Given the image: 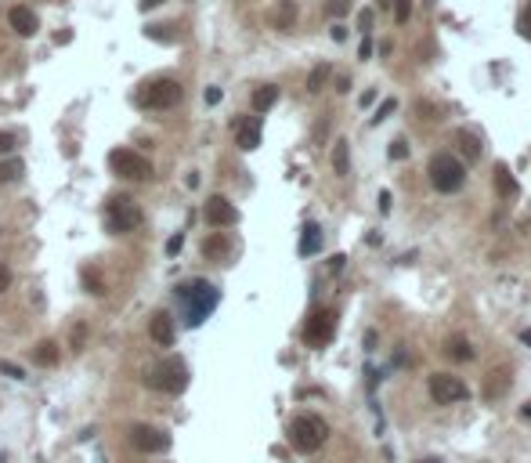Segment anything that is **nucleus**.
Returning <instances> with one entry per match:
<instances>
[{
    "instance_id": "nucleus-1",
    "label": "nucleus",
    "mask_w": 531,
    "mask_h": 463,
    "mask_svg": "<svg viewBox=\"0 0 531 463\" xmlns=\"http://www.w3.org/2000/svg\"><path fill=\"white\" fill-rule=\"evenodd\" d=\"M177 301L184 304V322L188 326H199L210 311L217 308V301H221V293L210 286V283H203V279H196V283H184L181 290H177Z\"/></svg>"
},
{
    "instance_id": "nucleus-2",
    "label": "nucleus",
    "mask_w": 531,
    "mask_h": 463,
    "mask_svg": "<svg viewBox=\"0 0 531 463\" xmlns=\"http://www.w3.org/2000/svg\"><path fill=\"white\" fill-rule=\"evenodd\" d=\"M326 438H329V424H326L322 416H314V413L293 416V424H289V446H293L296 453H314V449H322Z\"/></svg>"
},
{
    "instance_id": "nucleus-3",
    "label": "nucleus",
    "mask_w": 531,
    "mask_h": 463,
    "mask_svg": "<svg viewBox=\"0 0 531 463\" xmlns=\"http://www.w3.org/2000/svg\"><path fill=\"white\" fill-rule=\"evenodd\" d=\"M181 83L170 80V76H159V80H148L138 87L134 101L141 105V109H174V105L181 101Z\"/></svg>"
},
{
    "instance_id": "nucleus-4",
    "label": "nucleus",
    "mask_w": 531,
    "mask_h": 463,
    "mask_svg": "<svg viewBox=\"0 0 531 463\" xmlns=\"http://www.w3.org/2000/svg\"><path fill=\"white\" fill-rule=\"evenodd\" d=\"M145 384L156 391H166V394H181L188 387V366L181 359H163L145 373Z\"/></svg>"
},
{
    "instance_id": "nucleus-5",
    "label": "nucleus",
    "mask_w": 531,
    "mask_h": 463,
    "mask_svg": "<svg viewBox=\"0 0 531 463\" xmlns=\"http://www.w3.org/2000/svg\"><path fill=\"white\" fill-rule=\"evenodd\" d=\"M430 181L437 192H459L466 181V166L452 156V152H437L430 159Z\"/></svg>"
},
{
    "instance_id": "nucleus-6",
    "label": "nucleus",
    "mask_w": 531,
    "mask_h": 463,
    "mask_svg": "<svg viewBox=\"0 0 531 463\" xmlns=\"http://www.w3.org/2000/svg\"><path fill=\"white\" fill-rule=\"evenodd\" d=\"M141 206L131 199V196H112L109 206H105V225H109V232H134L141 225Z\"/></svg>"
},
{
    "instance_id": "nucleus-7",
    "label": "nucleus",
    "mask_w": 531,
    "mask_h": 463,
    "mask_svg": "<svg viewBox=\"0 0 531 463\" xmlns=\"http://www.w3.org/2000/svg\"><path fill=\"white\" fill-rule=\"evenodd\" d=\"M109 166H112L119 178H126V181L152 178V163H148L141 152H134V149H112V152H109Z\"/></svg>"
},
{
    "instance_id": "nucleus-8",
    "label": "nucleus",
    "mask_w": 531,
    "mask_h": 463,
    "mask_svg": "<svg viewBox=\"0 0 531 463\" xmlns=\"http://www.w3.org/2000/svg\"><path fill=\"white\" fill-rule=\"evenodd\" d=\"M336 336V311L333 308H318L311 311V319L304 326V344L307 348H326Z\"/></svg>"
},
{
    "instance_id": "nucleus-9",
    "label": "nucleus",
    "mask_w": 531,
    "mask_h": 463,
    "mask_svg": "<svg viewBox=\"0 0 531 463\" xmlns=\"http://www.w3.org/2000/svg\"><path fill=\"white\" fill-rule=\"evenodd\" d=\"M466 394H470V387H466L459 376H452V373H434V376H430V398H434L437 406L463 402Z\"/></svg>"
},
{
    "instance_id": "nucleus-10",
    "label": "nucleus",
    "mask_w": 531,
    "mask_h": 463,
    "mask_svg": "<svg viewBox=\"0 0 531 463\" xmlns=\"http://www.w3.org/2000/svg\"><path fill=\"white\" fill-rule=\"evenodd\" d=\"M131 446H134L138 453L156 456V453H166V449H170V434L159 431V427H148V424H134V427H131Z\"/></svg>"
},
{
    "instance_id": "nucleus-11",
    "label": "nucleus",
    "mask_w": 531,
    "mask_h": 463,
    "mask_svg": "<svg viewBox=\"0 0 531 463\" xmlns=\"http://www.w3.org/2000/svg\"><path fill=\"white\" fill-rule=\"evenodd\" d=\"M203 214H206V221L214 225V228H228V225H235V221H239V210L231 206L224 196H210V199H206V206H203Z\"/></svg>"
},
{
    "instance_id": "nucleus-12",
    "label": "nucleus",
    "mask_w": 531,
    "mask_h": 463,
    "mask_svg": "<svg viewBox=\"0 0 531 463\" xmlns=\"http://www.w3.org/2000/svg\"><path fill=\"white\" fill-rule=\"evenodd\" d=\"M148 336H152L159 348H170L174 344V319H170L166 311H156L152 319H148Z\"/></svg>"
},
{
    "instance_id": "nucleus-13",
    "label": "nucleus",
    "mask_w": 531,
    "mask_h": 463,
    "mask_svg": "<svg viewBox=\"0 0 531 463\" xmlns=\"http://www.w3.org/2000/svg\"><path fill=\"white\" fill-rule=\"evenodd\" d=\"M235 138H239V149L253 152L261 145V116H246L235 123Z\"/></svg>"
},
{
    "instance_id": "nucleus-14",
    "label": "nucleus",
    "mask_w": 531,
    "mask_h": 463,
    "mask_svg": "<svg viewBox=\"0 0 531 463\" xmlns=\"http://www.w3.org/2000/svg\"><path fill=\"white\" fill-rule=\"evenodd\" d=\"M8 22H11V29H15L18 36H33V33H36V15H33V8H26V4H15V8L8 11Z\"/></svg>"
},
{
    "instance_id": "nucleus-15",
    "label": "nucleus",
    "mask_w": 531,
    "mask_h": 463,
    "mask_svg": "<svg viewBox=\"0 0 531 463\" xmlns=\"http://www.w3.org/2000/svg\"><path fill=\"white\" fill-rule=\"evenodd\" d=\"M444 355L456 359V362H474V348H470L466 336H449V341H444Z\"/></svg>"
},
{
    "instance_id": "nucleus-16",
    "label": "nucleus",
    "mask_w": 531,
    "mask_h": 463,
    "mask_svg": "<svg viewBox=\"0 0 531 463\" xmlns=\"http://www.w3.org/2000/svg\"><path fill=\"white\" fill-rule=\"evenodd\" d=\"M495 192H499L502 199L517 196V181H514V174H509V166H506V163H499V166H495Z\"/></svg>"
},
{
    "instance_id": "nucleus-17",
    "label": "nucleus",
    "mask_w": 531,
    "mask_h": 463,
    "mask_svg": "<svg viewBox=\"0 0 531 463\" xmlns=\"http://www.w3.org/2000/svg\"><path fill=\"white\" fill-rule=\"evenodd\" d=\"M322 250V228L318 225H304V236H300V254H318Z\"/></svg>"
},
{
    "instance_id": "nucleus-18",
    "label": "nucleus",
    "mask_w": 531,
    "mask_h": 463,
    "mask_svg": "<svg viewBox=\"0 0 531 463\" xmlns=\"http://www.w3.org/2000/svg\"><path fill=\"white\" fill-rule=\"evenodd\" d=\"M275 101H279V87H271V83H264V87L253 91V109H257V113H268Z\"/></svg>"
},
{
    "instance_id": "nucleus-19",
    "label": "nucleus",
    "mask_w": 531,
    "mask_h": 463,
    "mask_svg": "<svg viewBox=\"0 0 531 463\" xmlns=\"http://www.w3.org/2000/svg\"><path fill=\"white\" fill-rule=\"evenodd\" d=\"M26 174V163L22 159H0V185H11V181H18V178H22Z\"/></svg>"
},
{
    "instance_id": "nucleus-20",
    "label": "nucleus",
    "mask_w": 531,
    "mask_h": 463,
    "mask_svg": "<svg viewBox=\"0 0 531 463\" xmlns=\"http://www.w3.org/2000/svg\"><path fill=\"white\" fill-rule=\"evenodd\" d=\"M33 362H36V366H54V362H58V344H54V341H40V344L33 348Z\"/></svg>"
},
{
    "instance_id": "nucleus-21",
    "label": "nucleus",
    "mask_w": 531,
    "mask_h": 463,
    "mask_svg": "<svg viewBox=\"0 0 531 463\" xmlns=\"http://www.w3.org/2000/svg\"><path fill=\"white\" fill-rule=\"evenodd\" d=\"M333 171H336L340 178L351 174V156H347V141H344V138H340L336 149H333Z\"/></svg>"
},
{
    "instance_id": "nucleus-22",
    "label": "nucleus",
    "mask_w": 531,
    "mask_h": 463,
    "mask_svg": "<svg viewBox=\"0 0 531 463\" xmlns=\"http://www.w3.org/2000/svg\"><path fill=\"white\" fill-rule=\"evenodd\" d=\"M329 73H333V69L326 66V62H322V66H314V69H311V76H307V91H311V94L322 91V87H326V80H329Z\"/></svg>"
},
{
    "instance_id": "nucleus-23",
    "label": "nucleus",
    "mask_w": 531,
    "mask_h": 463,
    "mask_svg": "<svg viewBox=\"0 0 531 463\" xmlns=\"http://www.w3.org/2000/svg\"><path fill=\"white\" fill-rule=\"evenodd\" d=\"M506 384H509V376H506V369H495V373H492V380H488V387H484V398H499Z\"/></svg>"
},
{
    "instance_id": "nucleus-24",
    "label": "nucleus",
    "mask_w": 531,
    "mask_h": 463,
    "mask_svg": "<svg viewBox=\"0 0 531 463\" xmlns=\"http://www.w3.org/2000/svg\"><path fill=\"white\" fill-rule=\"evenodd\" d=\"M459 141H463V152H466V159H477V156H481V141H477L474 134H466V131H463V134H459Z\"/></svg>"
},
{
    "instance_id": "nucleus-25",
    "label": "nucleus",
    "mask_w": 531,
    "mask_h": 463,
    "mask_svg": "<svg viewBox=\"0 0 531 463\" xmlns=\"http://www.w3.org/2000/svg\"><path fill=\"white\" fill-rule=\"evenodd\" d=\"M203 250H206V254H210V257H221V254H224V250H228V243L214 236V239H206V246H203Z\"/></svg>"
},
{
    "instance_id": "nucleus-26",
    "label": "nucleus",
    "mask_w": 531,
    "mask_h": 463,
    "mask_svg": "<svg viewBox=\"0 0 531 463\" xmlns=\"http://www.w3.org/2000/svg\"><path fill=\"white\" fill-rule=\"evenodd\" d=\"M394 113V98H387V101H379V109H376V116H372V123H384L387 116Z\"/></svg>"
},
{
    "instance_id": "nucleus-27",
    "label": "nucleus",
    "mask_w": 531,
    "mask_h": 463,
    "mask_svg": "<svg viewBox=\"0 0 531 463\" xmlns=\"http://www.w3.org/2000/svg\"><path fill=\"white\" fill-rule=\"evenodd\" d=\"M398 4V22H409V15H412V0H394Z\"/></svg>"
},
{
    "instance_id": "nucleus-28",
    "label": "nucleus",
    "mask_w": 531,
    "mask_h": 463,
    "mask_svg": "<svg viewBox=\"0 0 531 463\" xmlns=\"http://www.w3.org/2000/svg\"><path fill=\"white\" fill-rule=\"evenodd\" d=\"M15 149V134H8V131H0V156H8Z\"/></svg>"
},
{
    "instance_id": "nucleus-29",
    "label": "nucleus",
    "mask_w": 531,
    "mask_h": 463,
    "mask_svg": "<svg viewBox=\"0 0 531 463\" xmlns=\"http://www.w3.org/2000/svg\"><path fill=\"white\" fill-rule=\"evenodd\" d=\"M409 156V141H394L391 145V159H405Z\"/></svg>"
},
{
    "instance_id": "nucleus-30",
    "label": "nucleus",
    "mask_w": 531,
    "mask_h": 463,
    "mask_svg": "<svg viewBox=\"0 0 531 463\" xmlns=\"http://www.w3.org/2000/svg\"><path fill=\"white\" fill-rule=\"evenodd\" d=\"M0 373H8V376H15V380H22V369H18V366H11V362H0Z\"/></svg>"
},
{
    "instance_id": "nucleus-31",
    "label": "nucleus",
    "mask_w": 531,
    "mask_h": 463,
    "mask_svg": "<svg viewBox=\"0 0 531 463\" xmlns=\"http://www.w3.org/2000/svg\"><path fill=\"white\" fill-rule=\"evenodd\" d=\"M181 246H184V236H181V232H177V236H174V239H170V243H166V254H177V250H181Z\"/></svg>"
},
{
    "instance_id": "nucleus-32",
    "label": "nucleus",
    "mask_w": 531,
    "mask_h": 463,
    "mask_svg": "<svg viewBox=\"0 0 531 463\" xmlns=\"http://www.w3.org/2000/svg\"><path fill=\"white\" fill-rule=\"evenodd\" d=\"M521 33H524V36L531 40V8H528V11L521 15Z\"/></svg>"
},
{
    "instance_id": "nucleus-33",
    "label": "nucleus",
    "mask_w": 531,
    "mask_h": 463,
    "mask_svg": "<svg viewBox=\"0 0 531 463\" xmlns=\"http://www.w3.org/2000/svg\"><path fill=\"white\" fill-rule=\"evenodd\" d=\"M329 15H347V0H333V4H329Z\"/></svg>"
},
{
    "instance_id": "nucleus-34",
    "label": "nucleus",
    "mask_w": 531,
    "mask_h": 463,
    "mask_svg": "<svg viewBox=\"0 0 531 463\" xmlns=\"http://www.w3.org/2000/svg\"><path fill=\"white\" fill-rule=\"evenodd\" d=\"M369 26H372V11H362V15H358V29L369 33Z\"/></svg>"
},
{
    "instance_id": "nucleus-35",
    "label": "nucleus",
    "mask_w": 531,
    "mask_h": 463,
    "mask_svg": "<svg viewBox=\"0 0 531 463\" xmlns=\"http://www.w3.org/2000/svg\"><path fill=\"white\" fill-rule=\"evenodd\" d=\"M344 261H347L344 254H336V257L329 261V271H333V276H336V271H344Z\"/></svg>"
},
{
    "instance_id": "nucleus-36",
    "label": "nucleus",
    "mask_w": 531,
    "mask_h": 463,
    "mask_svg": "<svg viewBox=\"0 0 531 463\" xmlns=\"http://www.w3.org/2000/svg\"><path fill=\"white\" fill-rule=\"evenodd\" d=\"M203 98H206V105H217V101H221V87H210Z\"/></svg>"
},
{
    "instance_id": "nucleus-37",
    "label": "nucleus",
    "mask_w": 531,
    "mask_h": 463,
    "mask_svg": "<svg viewBox=\"0 0 531 463\" xmlns=\"http://www.w3.org/2000/svg\"><path fill=\"white\" fill-rule=\"evenodd\" d=\"M369 55H372V40L365 36V40H362V48H358V58H369Z\"/></svg>"
},
{
    "instance_id": "nucleus-38",
    "label": "nucleus",
    "mask_w": 531,
    "mask_h": 463,
    "mask_svg": "<svg viewBox=\"0 0 531 463\" xmlns=\"http://www.w3.org/2000/svg\"><path fill=\"white\" fill-rule=\"evenodd\" d=\"M8 286H11V271H8V268H0V293H4Z\"/></svg>"
},
{
    "instance_id": "nucleus-39",
    "label": "nucleus",
    "mask_w": 531,
    "mask_h": 463,
    "mask_svg": "<svg viewBox=\"0 0 531 463\" xmlns=\"http://www.w3.org/2000/svg\"><path fill=\"white\" fill-rule=\"evenodd\" d=\"M73 348H76V351L83 348V326H76V329H73Z\"/></svg>"
},
{
    "instance_id": "nucleus-40",
    "label": "nucleus",
    "mask_w": 531,
    "mask_h": 463,
    "mask_svg": "<svg viewBox=\"0 0 531 463\" xmlns=\"http://www.w3.org/2000/svg\"><path fill=\"white\" fill-rule=\"evenodd\" d=\"M379 210H384V214L391 210V192H379Z\"/></svg>"
},
{
    "instance_id": "nucleus-41",
    "label": "nucleus",
    "mask_w": 531,
    "mask_h": 463,
    "mask_svg": "<svg viewBox=\"0 0 531 463\" xmlns=\"http://www.w3.org/2000/svg\"><path fill=\"white\" fill-rule=\"evenodd\" d=\"M333 40H347V29H344V26H333Z\"/></svg>"
},
{
    "instance_id": "nucleus-42",
    "label": "nucleus",
    "mask_w": 531,
    "mask_h": 463,
    "mask_svg": "<svg viewBox=\"0 0 531 463\" xmlns=\"http://www.w3.org/2000/svg\"><path fill=\"white\" fill-rule=\"evenodd\" d=\"M372 101H376V91H365L362 94V109H365V105H372Z\"/></svg>"
},
{
    "instance_id": "nucleus-43",
    "label": "nucleus",
    "mask_w": 531,
    "mask_h": 463,
    "mask_svg": "<svg viewBox=\"0 0 531 463\" xmlns=\"http://www.w3.org/2000/svg\"><path fill=\"white\" fill-rule=\"evenodd\" d=\"M159 4H163V0H141V8H145V11H148V8H159Z\"/></svg>"
},
{
    "instance_id": "nucleus-44",
    "label": "nucleus",
    "mask_w": 531,
    "mask_h": 463,
    "mask_svg": "<svg viewBox=\"0 0 531 463\" xmlns=\"http://www.w3.org/2000/svg\"><path fill=\"white\" fill-rule=\"evenodd\" d=\"M521 341H524V344L531 348V329H521Z\"/></svg>"
},
{
    "instance_id": "nucleus-45",
    "label": "nucleus",
    "mask_w": 531,
    "mask_h": 463,
    "mask_svg": "<svg viewBox=\"0 0 531 463\" xmlns=\"http://www.w3.org/2000/svg\"><path fill=\"white\" fill-rule=\"evenodd\" d=\"M521 416H528V420H531V402H524V409H521Z\"/></svg>"
},
{
    "instance_id": "nucleus-46",
    "label": "nucleus",
    "mask_w": 531,
    "mask_h": 463,
    "mask_svg": "<svg viewBox=\"0 0 531 463\" xmlns=\"http://www.w3.org/2000/svg\"><path fill=\"white\" fill-rule=\"evenodd\" d=\"M416 463H441V460H434V456H427V460H416Z\"/></svg>"
},
{
    "instance_id": "nucleus-47",
    "label": "nucleus",
    "mask_w": 531,
    "mask_h": 463,
    "mask_svg": "<svg viewBox=\"0 0 531 463\" xmlns=\"http://www.w3.org/2000/svg\"><path fill=\"white\" fill-rule=\"evenodd\" d=\"M394 4V0H379V8H391Z\"/></svg>"
},
{
    "instance_id": "nucleus-48",
    "label": "nucleus",
    "mask_w": 531,
    "mask_h": 463,
    "mask_svg": "<svg viewBox=\"0 0 531 463\" xmlns=\"http://www.w3.org/2000/svg\"><path fill=\"white\" fill-rule=\"evenodd\" d=\"M0 463H4V456H0Z\"/></svg>"
}]
</instances>
